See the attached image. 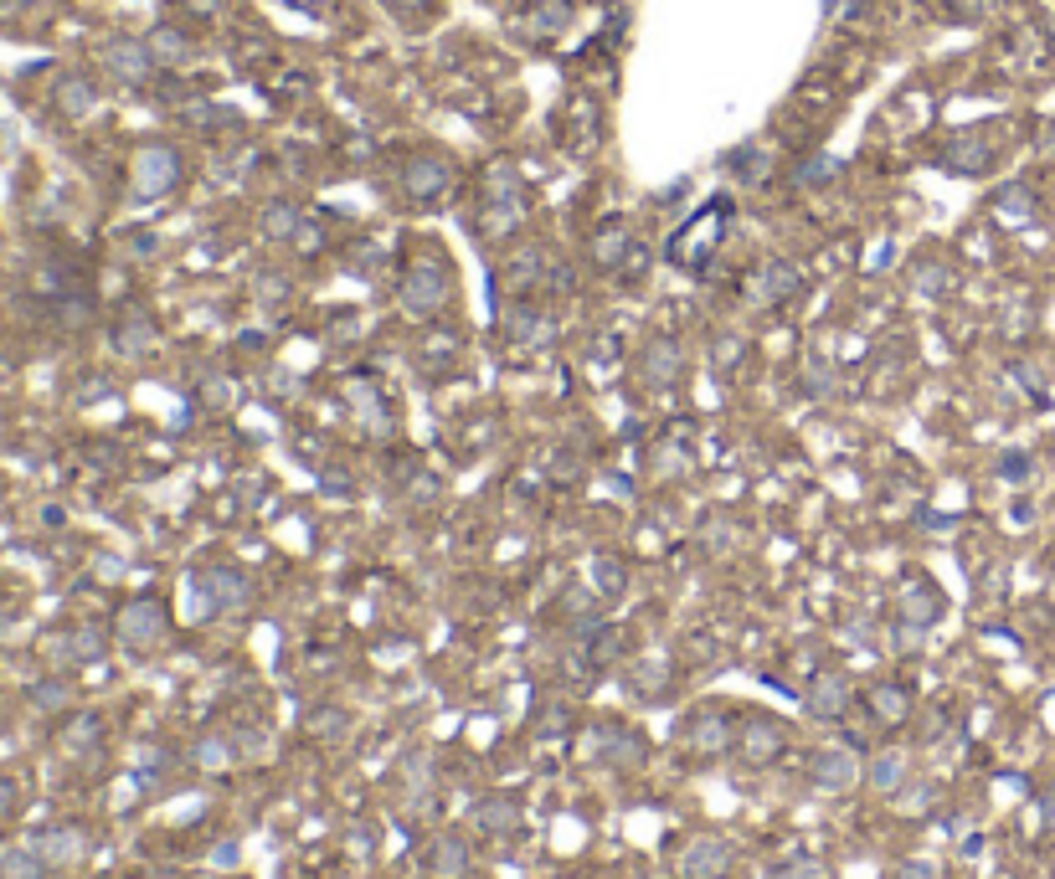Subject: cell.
<instances>
[{
  "label": "cell",
  "instance_id": "20",
  "mask_svg": "<svg viewBox=\"0 0 1055 879\" xmlns=\"http://www.w3.org/2000/svg\"><path fill=\"white\" fill-rule=\"evenodd\" d=\"M515 823H520V808H515L511 797H484V802H474L479 833H515Z\"/></svg>",
  "mask_w": 1055,
  "mask_h": 879
},
{
  "label": "cell",
  "instance_id": "25",
  "mask_svg": "<svg viewBox=\"0 0 1055 879\" xmlns=\"http://www.w3.org/2000/svg\"><path fill=\"white\" fill-rule=\"evenodd\" d=\"M603 756L618 761V766H639L644 761V741L633 730H603Z\"/></svg>",
  "mask_w": 1055,
  "mask_h": 879
},
{
  "label": "cell",
  "instance_id": "21",
  "mask_svg": "<svg viewBox=\"0 0 1055 879\" xmlns=\"http://www.w3.org/2000/svg\"><path fill=\"white\" fill-rule=\"evenodd\" d=\"M937 617H942V597H937L932 587H906L902 592V623L932 627Z\"/></svg>",
  "mask_w": 1055,
  "mask_h": 879
},
{
  "label": "cell",
  "instance_id": "28",
  "mask_svg": "<svg viewBox=\"0 0 1055 879\" xmlns=\"http://www.w3.org/2000/svg\"><path fill=\"white\" fill-rule=\"evenodd\" d=\"M726 165H732L736 175L747 181V186H762L767 170H772V160H767V150H757V144H742V150H736L732 160H726Z\"/></svg>",
  "mask_w": 1055,
  "mask_h": 879
},
{
  "label": "cell",
  "instance_id": "39",
  "mask_svg": "<svg viewBox=\"0 0 1055 879\" xmlns=\"http://www.w3.org/2000/svg\"><path fill=\"white\" fill-rule=\"evenodd\" d=\"M772 879H824V864H818V859H793L788 869H778Z\"/></svg>",
  "mask_w": 1055,
  "mask_h": 879
},
{
  "label": "cell",
  "instance_id": "45",
  "mask_svg": "<svg viewBox=\"0 0 1055 879\" xmlns=\"http://www.w3.org/2000/svg\"><path fill=\"white\" fill-rule=\"evenodd\" d=\"M392 5H397V11H402V16H423V11H427V5H433V0H392Z\"/></svg>",
  "mask_w": 1055,
  "mask_h": 879
},
{
  "label": "cell",
  "instance_id": "35",
  "mask_svg": "<svg viewBox=\"0 0 1055 879\" xmlns=\"http://www.w3.org/2000/svg\"><path fill=\"white\" fill-rule=\"evenodd\" d=\"M0 875L5 879H42V864H36L32 854H5V859H0Z\"/></svg>",
  "mask_w": 1055,
  "mask_h": 879
},
{
  "label": "cell",
  "instance_id": "34",
  "mask_svg": "<svg viewBox=\"0 0 1055 879\" xmlns=\"http://www.w3.org/2000/svg\"><path fill=\"white\" fill-rule=\"evenodd\" d=\"M263 227H268V238H294V232H299V211H294V206H273Z\"/></svg>",
  "mask_w": 1055,
  "mask_h": 879
},
{
  "label": "cell",
  "instance_id": "4",
  "mask_svg": "<svg viewBox=\"0 0 1055 879\" xmlns=\"http://www.w3.org/2000/svg\"><path fill=\"white\" fill-rule=\"evenodd\" d=\"M175 186H181V154L171 144H145L135 154V196L154 201V196H165Z\"/></svg>",
  "mask_w": 1055,
  "mask_h": 879
},
{
  "label": "cell",
  "instance_id": "5",
  "mask_svg": "<svg viewBox=\"0 0 1055 879\" xmlns=\"http://www.w3.org/2000/svg\"><path fill=\"white\" fill-rule=\"evenodd\" d=\"M202 612H242L248 602H253V581L238 571V566H211V571H202Z\"/></svg>",
  "mask_w": 1055,
  "mask_h": 879
},
{
  "label": "cell",
  "instance_id": "8",
  "mask_svg": "<svg viewBox=\"0 0 1055 879\" xmlns=\"http://www.w3.org/2000/svg\"><path fill=\"white\" fill-rule=\"evenodd\" d=\"M119 638L129 648H154V643H165V608L154 602V597H139L129 608L119 612Z\"/></svg>",
  "mask_w": 1055,
  "mask_h": 879
},
{
  "label": "cell",
  "instance_id": "12",
  "mask_svg": "<svg viewBox=\"0 0 1055 879\" xmlns=\"http://www.w3.org/2000/svg\"><path fill=\"white\" fill-rule=\"evenodd\" d=\"M814 787L818 793H850L855 782H860V761L850 756V751H839V745H829V751H818L814 756Z\"/></svg>",
  "mask_w": 1055,
  "mask_h": 879
},
{
  "label": "cell",
  "instance_id": "3",
  "mask_svg": "<svg viewBox=\"0 0 1055 879\" xmlns=\"http://www.w3.org/2000/svg\"><path fill=\"white\" fill-rule=\"evenodd\" d=\"M448 293H454V278L443 273V263L423 257L417 268H408L402 278V309H408L412 320H433L443 304H448Z\"/></svg>",
  "mask_w": 1055,
  "mask_h": 879
},
{
  "label": "cell",
  "instance_id": "9",
  "mask_svg": "<svg viewBox=\"0 0 1055 879\" xmlns=\"http://www.w3.org/2000/svg\"><path fill=\"white\" fill-rule=\"evenodd\" d=\"M732 844L726 838H696L680 854V879H726L732 875Z\"/></svg>",
  "mask_w": 1055,
  "mask_h": 879
},
{
  "label": "cell",
  "instance_id": "27",
  "mask_svg": "<svg viewBox=\"0 0 1055 879\" xmlns=\"http://www.w3.org/2000/svg\"><path fill=\"white\" fill-rule=\"evenodd\" d=\"M870 710L881 715V720H902V715L911 710V694H906L902 684H875V690H870Z\"/></svg>",
  "mask_w": 1055,
  "mask_h": 879
},
{
  "label": "cell",
  "instance_id": "23",
  "mask_svg": "<svg viewBox=\"0 0 1055 879\" xmlns=\"http://www.w3.org/2000/svg\"><path fill=\"white\" fill-rule=\"evenodd\" d=\"M870 787L875 793H902V782H906V756L902 751H881V756L870 761Z\"/></svg>",
  "mask_w": 1055,
  "mask_h": 879
},
{
  "label": "cell",
  "instance_id": "18",
  "mask_svg": "<svg viewBox=\"0 0 1055 879\" xmlns=\"http://www.w3.org/2000/svg\"><path fill=\"white\" fill-rule=\"evenodd\" d=\"M1035 211H1040V201L1030 186H1005L994 196V217L1005 221V227H1024V221H1035Z\"/></svg>",
  "mask_w": 1055,
  "mask_h": 879
},
{
  "label": "cell",
  "instance_id": "11",
  "mask_svg": "<svg viewBox=\"0 0 1055 879\" xmlns=\"http://www.w3.org/2000/svg\"><path fill=\"white\" fill-rule=\"evenodd\" d=\"M685 741H690V751L696 756H721L726 745L736 741V726H732V715H721V710H700L690 726H685Z\"/></svg>",
  "mask_w": 1055,
  "mask_h": 879
},
{
  "label": "cell",
  "instance_id": "15",
  "mask_svg": "<svg viewBox=\"0 0 1055 879\" xmlns=\"http://www.w3.org/2000/svg\"><path fill=\"white\" fill-rule=\"evenodd\" d=\"M427 869H433L438 879H469L474 854H469V844H463L459 833H443L438 844H433V854H427Z\"/></svg>",
  "mask_w": 1055,
  "mask_h": 879
},
{
  "label": "cell",
  "instance_id": "32",
  "mask_svg": "<svg viewBox=\"0 0 1055 879\" xmlns=\"http://www.w3.org/2000/svg\"><path fill=\"white\" fill-rule=\"evenodd\" d=\"M633 684H639V690H664V684H669V663H664V659H644V663H639V674H633Z\"/></svg>",
  "mask_w": 1055,
  "mask_h": 879
},
{
  "label": "cell",
  "instance_id": "14",
  "mask_svg": "<svg viewBox=\"0 0 1055 879\" xmlns=\"http://www.w3.org/2000/svg\"><path fill=\"white\" fill-rule=\"evenodd\" d=\"M942 165L953 170V175H984L994 165V144L984 135H957L942 144Z\"/></svg>",
  "mask_w": 1055,
  "mask_h": 879
},
{
  "label": "cell",
  "instance_id": "37",
  "mask_svg": "<svg viewBox=\"0 0 1055 879\" xmlns=\"http://www.w3.org/2000/svg\"><path fill=\"white\" fill-rule=\"evenodd\" d=\"M742 356H747V339H742V335H721V339H715V366H721V371H726L732 360H742Z\"/></svg>",
  "mask_w": 1055,
  "mask_h": 879
},
{
  "label": "cell",
  "instance_id": "33",
  "mask_svg": "<svg viewBox=\"0 0 1055 879\" xmlns=\"http://www.w3.org/2000/svg\"><path fill=\"white\" fill-rule=\"evenodd\" d=\"M623 581H629V571H623L618 560H597V592L603 597H618L623 592Z\"/></svg>",
  "mask_w": 1055,
  "mask_h": 879
},
{
  "label": "cell",
  "instance_id": "24",
  "mask_svg": "<svg viewBox=\"0 0 1055 879\" xmlns=\"http://www.w3.org/2000/svg\"><path fill=\"white\" fill-rule=\"evenodd\" d=\"M305 730L314 736V741H345V736H351V715L335 710V705H324V710H309Z\"/></svg>",
  "mask_w": 1055,
  "mask_h": 879
},
{
  "label": "cell",
  "instance_id": "1",
  "mask_svg": "<svg viewBox=\"0 0 1055 879\" xmlns=\"http://www.w3.org/2000/svg\"><path fill=\"white\" fill-rule=\"evenodd\" d=\"M526 221V190H520V175L511 165H494L484 175V232L490 238H505Z\"/></svg>",
  "mask_w": 1055,
  "mask_h": 879
},
{
  "label": "cell",
  "instance_id": "41",
  "mask_svg": "<svg viewBox=\"0 0 1055 879\" xmlns=\"http://www.w3.org/2000/svg\"><path fill=\"white\" fill-rule=\"evenodd\" d=\"M196 761H202V766H227V745H221V741H206L202 751H196Z\"/></svg>",
  "mask_w": 1055,
  "mask_h": 879
},
{
  "label": "cell",
  "instance_id": "36",
  "mask_svg": "<svg viewBox=\"0 0 1055 879\" xmlns=\"http://www.w3.org/2000/svg\"><path fill=\"white\" fill-rule=\"evenodd\" d=\"M623 247H629V238H623V232H603V238H597V263H603V268L623 263V257H618Z\"/></svg>",
  "mask_w": 1055,
  "mask_h": 879
},
{
  "label": "cell",
  "instance_id": "30",
  "mask_svg": "<svg viewBox=\"0 0 1055 879\" xmlns=\"http://www.w3.org/2000/svg\"><path fill=\"white\" fill-rule=\"evenodd\" d=\"M948 284H953V273L942 268V263H927V268L911 273V293H917V299H937Z\"/></svg>",
  "mask_w": 1055,
  "mask_h": 879
},
{
  "label": "cell",
  "instance_id": "17",
  "mask_svg": "<svg viewBox=\"0 0 1055 879\" xmlns=\"http://www.w3.org/2000/svg\"><path fill=\"white\" fill-rule=\"evenodd\" d=\"M685 371V356H680V345L675 339H654L644 350V375H649V386H675Z\"/></svg>",
  "mask_w": 1055,
  "mask_h": 879
},
{
  "label": "cell",
  "instance_id": "31",
  "mask_svg": "<svg viewBox=\"0 0 1055 879\" xmlns=\"http://www.w3.org/2000/svg\"><path fill=\"white\" fill-rule=\"evenodd\" d=\"M42 848H47V859L68 864V859H78V854H83V838H78V833H72V829H62V833H51V838H47V844H42Z\"/></svg>",
  "mask_w": 1055,
  "mask_h": 879
},
{
  "label": "cell",
  "instance_id": "43",
  "mask_svg": "<svg viewBox=\"0 0 1055 879\" xmlns=\"http://www.w3.org/2000/svg\"><path fill=\"white\" fill-rule=\"evenodd\" d=\"M36 699H42V705L51 710V705H62V699H68V690H62V684H42V690H36Z\"/></svg>",
  "mask_w": 1055,
  "mask_h": 879
},
{
  "label": "cell",
  "instance_id": "2",
  "mask_svg": "<svg viewBox=\"0 0 1055 879\" xmlns=\"http://www.w3.org/2000/svg\"><path fill=\"white\" fill-rule=\"evenodd\" d=\"M726 211H732V201L726 196H715V201H706V211H700L685 232H675L669 238V257L680 263V268H700L706 257H711V247L721 242V232H726Z\"/></svg>",
  "mask_w": 1055,
  "mask_h": 879
},
{
  "label": "cell",
  "instance_id": "10",
  "mask_svg": "<svg viewBox=\"0 0 1055 879\" xmlns=\"http://www.w3.org/2000/svg\"><path fill=\"white\" fill-rule=\"evenodd\" d=\"M103 68L114 72L124 88H139L145 78H150V68H154V57H150V47L145 42H129V36H114L108 47H103Z\"/></svg>",
  "mask_w": 1055,
  "mask_h": 879
},
{
  "label": "cell",
  "instance_id": "22",
  "mask_svg": "<svg viewBox=\"0 0 1055 879\" xmlns=\"http://www.w3.org/2000/svg\"><path fill=\"white\" fill-rule=\"evenodd\" d=\"M93 103H99V93H93V83H88V78H78V72H68V78L57 83V108H62L68 119H83Z\"/></svg>",
  "mask_w": 1055,
  "mask_h": 879
},
{
  "label": "cell",
  "instance_id": "7",
  "mask_svg": "<svg viewBox=\"0 0 1055 879\" xmlns=\"http://www.w3.org/2000/svg\"><path fill=\"white\" fill-rule=\"evenodd\" d=\"M448 186H454V160H443V154H412L408 165H402L408 201H438Z\"/></svg>",
  "mask_w": 1055,
  "mask_h": 879
},
{
  "label": "cell",
  "instance_id": "19",
  "mask_svg": "<svg viewBox=\"0 0 1055 879\" xmlns=\"http://www.w3.org/2000/svg\"><path fill=\"white\" fill-rule=\"evenodd\" d=\"M145 47H150V57L160 68H186L191 62V36H181L175 26H154Z\"/></svg>",
  "mask_w": 1055,
  "mask_h": 879
},
{
  "label": "cell",
  "instance_id": "44",
  "mask_svg": "<svg viewBox=\"0 0 1055 879\" xmlns=\"http://www.w3.org/2000/svg\"><path fill=\"white\" fill-rule=\"evenodd\" d=\"M1040 818H1045V829H1055V787H1045L1040 797Z\"/></svg>",
  "mask_w": 1055,
  "mask_h": 879
},
{
  "label": "cell",
  "instance_id": "38",
  "mask_svg": "<svg viewBox=\"0 0 1055 879\" xmlns=\"http://www.w3.org/2000/svg\"><path fill=\"white\" fill-rule=\"evenodd\" d=\"M891 879H942V869H937L932 859H906V864H896Z\"/></svg>",
  "mask_w": 1055,
  "mask_h": 879
},
{
  "label": "cell",
  "instance_id": "26",
  "mask_svg": "<svg viewBox=\"0 0 1055 879\" xmlns=\"http://www.w3.org/2000/svg\"><path fill=\"white\" fill-rule=\"evenodd\" d=\"M114 345H119L124 356H145L154 345V324L145 320V314H129V320L119 324V335H114Z\"/></svg>",
  "mask_w": 1055,
  "mask_h": 879
},
{
  "label": "cell",
  "instance_id": "13",
  "mask_svg": "<svg viewBox=\"0 0 1055 879\" xmlns=\"http://www.w3.org/2000/svg\"><path fill=\"white\" fill-rule=\"evenodd\" d=\"M850 699H855V684L850 674H818L814 684H809V710L818 715V720H839V715L850 710Z\"/></svg>",
  "mask_w": 1055,
  "mask_h": 879
},
{
  "label": "cell",
  "instance_id": "40",
  "mask_svg": "<svg viewBox=\"0 0 1055 879\" xmlns=\"http://www.w3.org/2000/svg\"><path fill=\"white\" fill-rule=\"evenodd\" d=\"M999 474H1005V478H1030V458H1024V453H1009L1005 463H999Z\"/></svg>",
  "mask_w": 1055,
  "mask_h": 879
},
{
  "label": "cell",
  "instance_id": "16",
  "mask_svg": "<svg viewBox=\"0 0 1055 879\" xmlns=\"http://www.w3.org/2000/svg\"><path fill=\"white\" fill-rule=\"evenodd\" d=\"M803 293V273L793 263H767L762 278H757V299L762 304H793Z\"/></svg>",
  "mask_w": 1055,
  "mask_h": 879
},
{
  "label": "cell",
  "instance_id": "29",
  "mask_svg": "<svg viewBox=\"0 0 1055 879\" xmlns=\"http://www.w3.org/2000/svg\"><path fill=\"white\" fill-rule=\"evenodd\" d=\"M835 175H839V160H835V154H809V160L799 165V186H803V190L829 186Z\"/></svg>",
  "mask_w": 1055,
  "mask_h": 879
},
{
  "label": "cell",
  "instance_id": "46",
  "mask_svg": "<svg viewBox=\"0 0 1055 879\" xmlns=\"http://www.w3.org/2000/svg\"><path fill=\"white\" fill-rule=\"evenodd\" d=\"M72 648H78V654H99L103 643H99V638H93V633H83V638H72Z\"/></svg>",
  "mask_w": 1055,
  "mask_h": 879
},
{
  "label": "cell",
  "instance_id": "6",
  "mask_svg": "<svg viewBox=\"0 0 1055 879\" xmlns=\"http://www.w3.org/2000/svg\"><path fill=\"white\" fill-rule=\"evenodd\" d=\"M783 745H788V726L767 720V715H752V720H742V730H736V756L747 761V766H772V761L783 756Z\"/></svg>",
  "mask_w": 1055,
  "mask_h": 879
},
{
  "label": "cell",
  "instance_id": "42",
  "mask_svg": "<svg viewBox=\"0 0 1055 879\" xmlns=\"http://www.w3.org/2000/svg\"><path fill=\"white\" fill-rule=\"evenodd\" d=\"M921 633H927V627H911V623H896V648H921Z\"/></svg>",
  "mask_w": 1055,
  "mask_h": 879
}]
</instances>
